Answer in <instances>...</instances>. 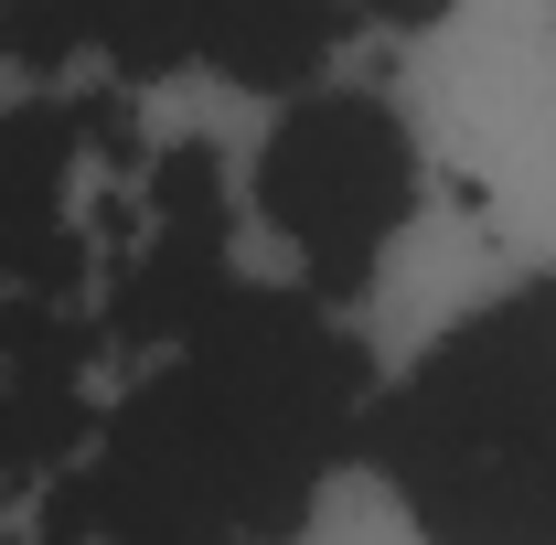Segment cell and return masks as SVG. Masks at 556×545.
Segmentation results:
<instances>
[{"instance_id": "obj_3", "label": "cell", "mask_w": 556, "mask_h": 545, "mask_svg": "<svg viewBox=\"0 0 556 545\" xmlns=\"http://www.w3.org/2000/svg\"><path fill=\"white\" fill-rule=\"evenodd\" d=\"M129 118L108 97H33L0 118V300H75L86 289V236H75V172L118 150Z\"/></svg>"}, {"instance_id": "obj_4", "label": "cell", "mask_w": 556, "mask_h": 545, "mask_svg": "<svg viewBox=\"0 0 556 545\" xmlns=\"http://www.w3.org/2000/svg\"><path fill=\"white\" fill-rule=\"evenodd\" d=\"M236 289L225 268V225H161L150 214V236H139L118 278H108V321L97 332L129 342V353H172V342H193L214 321V300Z\"/></svg>"}, {"instance_id": "obj_2", "label": "cell", "mask_w": 556, "mask_h": 545, "mask_svg": "<svg viewBox=\"0 0 556 545\" xmlns=\"http://www.w3.org/2000/svg\"><path fill=\"white\" fill-rule=\"evenodd\" d=\"M257 204H268V225L300 257V289L353 310L417 214L407 118L386 97H364V86H300L278 107L268 150H257Z\"/></svg>"}, {"instance_id": "obj_1", "label": "cell", "mask_w": 556, "mask_h": 545, "mask_svg": "<svg viewBox=\"0 0 556 545\" xmlns=\"http://www.w3.org/2000/svg\"><path fill=\"white\" fill-rule=\"evenodd\" d=\"M364 460L428 545H556V278L450 321L364 407Z\"/></svg>"}, {"instance_id": "obj_6", "label": "cell", "mask_w": 556, "mask_h": 545, "mask_svg": "<svg viewBox=\"0 0 556 545\" xmlns=\"http://www.w3.org/2000/svg\"><path fill=\"white\" fill-rule=\"evenodd\" d=\"M364 22H386V33H428V22H450V0H353Z\"/></svg>"}, {"instance_id": "obj_5", "label": "cell", "mask_w": 556, "mask_h": 545, "mask_svg": "<svg viewBox=\"0 0 556 545\" xmlns=\"http://www.w3.org/2000/svg\"><path fill=\"white\" fill-rule=\"evenodd\" d=\"M353 0H204V65L257 97H300L343 54Z\"/></svg>"}]
</instances>
